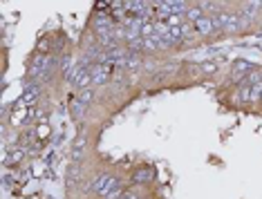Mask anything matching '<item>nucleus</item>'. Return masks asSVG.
Masks as SVG:
<instances>
[{
    "label": "nucleus",
    "instance_id": "obj_1",
    "mask_svg": "<svg viewBox=\"0 0 262 199\" xmlns=\"http://www.w3.org/2000/svg\"><path fill=\"white\" fill-rule=\"evenodd\" d=\"M128 177H130V184L141 186V188L159 186L157 184V168H155L150 161H135V164H130Z\"/></svg>",
    "mask_w": 262,
    "mask_h": 199
},
{
    "label": "nucleus",
    "instance_id": "obj_2",
    "mask_svg": "<svg viewBox=\"0 0 262 199\" xmlns=\"http://www.w3.org/2000/svg\"><path fill=\"white\" fill-rule=\"evenodd\" d=\"M157 199H166V197H162V195H159V197H157Z\"/></svg>",
    "mask_w": 262,
    "mask_h": 199
}]
</instances>
